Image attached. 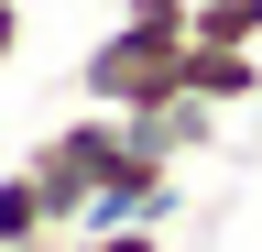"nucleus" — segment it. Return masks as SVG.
<instances>
[{"mask_svg":"<svg viewBox=\"0 0 262 252\" xmlns=\"http://www.w3.org/2000/svg\"><path fill=\"white\" fill-rule=\"evenodd\" d=\"M77 88H88V110H164V99H186V33H153V22L120 11L88 44Z\"/></svg>","mask_w":262,"mask_h":252,"instance_id":"obj_1","label":"nucleus"},{"mask_svg":"<svg viewBox=\"0 0 262 252\" xmlns=\"http://www.w3.org/2000/svg\"><path fill=\"white\" fill-rule=\"evenodd\" d=\"M120 153H131V132H120V110H88V121H55V132H44V143L22 153L66 241H77V219H88V198H98V176H110Z\"/></svg>","mask_w":262,"mask_h":252,"instance_id":"obj_2","label":"nucleus"},{"mask_svg":"<svg viewBox=\"0 0 262 252\" xmlns=\"http://www.w3.org/2000/svg\"><path fill=\"white\" fill-rule=\"evenodd\" d=\"M164 219H175V165H164V153H120V165L98 176L77 241H88V230H164Z\"/></svg>","mask_w":262,"mask_h":252,"instance_id":"obj_3","label":"nucleus"},{"mask_svg":"<svg viewBox=\"0 0 262 252\" xmlns=\"http://www.w3.org/2000/svg\"><path fill=\"white\" fill-rule=\"evenodd\" d=\"M120 132H131V153H164V165H175V153H196L219 132V99L186 88V99H164V110H120Z\"/></svg>","mask_w":262,"mask_h":252,"instance_id":"obj_4","label":"nucleus"},{"mask_svg":"<svg viewBox=\"0 0 262 252\" xmlns=\"http://www.w3.org/2000/svg\"><path fill=\"white\" fill-rule=\"evenodd\" d=\"M0 252H77L55 230V208H44V186H33V165H0Z\"/></svg>","mask_w":262,"mask_h":252,"instance_id":"obj_5","label":"nucleus"},{"mask_svg":"<svg viewBox=\"0 0 262 252\" xmlns=\"http://www.w3.org/2000/svg\"><path fill=\"white\" fill-rule=\"evenodd\" d=\"M186 88H196V99H219V110L262 99V44H186Z\"/></svg>","mask_w":262,"mask_h":252,"instance_id":"obj_6","label":"nucleus"},{"mask_svg":"<svg viewBox=\"0 0 262 252\" xmlns=\"http://www.w3.org/2000/svg\"><path fill=\"white\" fill-rule=\"evenodd\" d=\"M77 252H164V241H153V230H88Z\"/></svg>","mask_w":262,"mask_h":252,"instance_id":"obj_7","label":"nucleus"},{"mask_svg":"<svg viewBox=\"0 0 262 252\" xmlns=\"http://www.w3.org/2000/svg\"><path fill=\"white\" fill-rule=\"evenodd\" d=\"M22 55V0H0V66Z\"/></svg>","mask_w":262,"mask_h":252,"instance_id":"obj_8","label":"nucleus"},{"mask_svg":"<svg viewBox=\"0 0 262 252\" xmlns=\"http://www.w3.org/2000/svg\"><path fill=\"white\" fill-rule=\"evenodd\" d=\"M251 44H262V0H251Z\"/></svg>","mask_w":262,"mask_h":252,"instance_id":"obj_9","label":"nucleus"},{"mask_svg":"<svg viewBox=\"0 0 262 252\" xmlns=\"http://www.w3.org/2000/svg\"><path fill=\"white\" fill-rule=\"evenodd\" d=\"M0 165H11V153H0Z\"/></svg>","mask_w":262,"mask_h":252,"instance_id":"obj_10","label":"nucleus"}]
</instances>
